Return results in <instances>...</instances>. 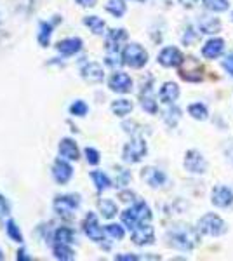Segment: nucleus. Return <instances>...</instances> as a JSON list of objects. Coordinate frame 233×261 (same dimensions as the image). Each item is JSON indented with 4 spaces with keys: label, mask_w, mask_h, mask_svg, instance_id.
Returning a JSON list of instances; mask_svg holds the SVG:
<instances>
[{
    "label": "nucleus",
    "mask_w": 233,
    "mask_h": 261,
    "mask_svg": "<svg viewBox=\"0 0 233 261\" xmlns=\"http://www.w3.org/2000/svg\"><path fill=\"white\" fill-rule=\"evenodd\" d=\"M86 159H87V162L91 164V166H96V164H99V151L91 148V146H87V148H86Z\"/></svg>",
    "instance_id": "4c0bfd02"
},
{
    "label": "nucleus",
    "mask_w": 233,
    "mask_h": 261,
    "mask_svg": "<svg viewBox=\"0 0 233 261\" xmlns=\"http://www.w3.org/2000/svg\"><path fill=\"white\" fill-rule=\"evenodd\" d=\"M230 19L233 21V11H231V16H230Z\"/></svg>",
    "instance_id": "3c124183"
},
{
    "label": "nucleus",
    "mask_w": 233,
    "mask_h": 261,
    "mask_svg": "<svg viewBox=\"0 0 233 261\" xmlns=\"http://www.w3.org/2000/svg\"><path fill=\"white\" fill-rule=\"evenodd\" d=\"M213 204L216 207H230L233 204V190L228 187H216L213 190Z\"/></svg>",
    "instance_id": "2eb2a0df"
},
{
    "label": "nucleus",
    "mask_w": 233,
    "mask_h": 261,
    "mask_svg": "<svg viewBox=\"0 0 233 261\" xmlns=\"http://www.w3.org/2000/svg\"><path fill=\"white\" fill-rule=\"evenodd\" d=\"M141 107L143 110L155 115L159 112V107H157V101L153 99V92H151V86H143L141 91Z\"/></svg>",
    "instance_id": "4be33fe9"
},
{
    "label": "nucleus",
    "mask_w": 233,
    "mask_h": 261,
    "mask_svg": "<svg viewBox=\"0 0 233 261\" xmlns=\"http://www.w3.org/2000/svg\"><path fill=\"white\" fill-rule=\"evenodd\" d=\"M179 4L183 7H186V9H192L195 4H197V0H179Z\"/></svg>",
    "instance_id": "de8ad7c7"
},
{
    "label": "nucleus",
    "mask_w": 233,
    "mask_h": 261,
    "mask_svg": "<svg viewBox=\"0 0 233 261\" xmlns=\"http://www.w3.org/2000/svg\"><path fill=\"white\" fill-rule=\"evenodd\" d=\"M107 233L110 235V237H113V239H117V241H122L124 239V228H122L120 225H108L107 226Z\"/></svg>",
    "instance_id": "e433bc0d"
},
{
    "label": "nucleus",
    "mask_w": 233,
    "mask_h": 261,
    "mask_svg": "<svg viewBox=\"0 0 233 261\" xmlns=\"http://www.w3.org/2000/svg\"><path fill=\"white\" fill-rule=\"evenodd\" d=\"M141 178L150 185L151 188H159L165 183V174L157 167H145L141 172Z\"/></svg>",
    "instance_id": "6ab92c4d"
},
{
    "label": "nucleus",
    "mask_w": 233,
    "mask_h": 261,
    "mask_svg": "<svg viewBox=\"0 0 233 261\" xmlns=\"http://www.w3.org/2000/svg\"><path fill=\"white\" fill-rule=\"evenodd\" d=\"M185 167L192 174H204L207 171V162L198 150H188L185 155Z\"/></svg>",
    "instance_id": "6e6552de"
},
{
    "label": "nucleus",
    "mask_w": 233,
    "mask_h": 261,
    "mask_svg": "<svg viewBox=\"0 0 233 261\" xmlns=\"http://www.w3.org/2000/svg\"><path fill=\"white\" fill-rule=\"evenodd\" d=\"M84 24L91 28V32L96 33V35H103L105 28H107L105 21L101 18H97V16H86V18H84Z\"/></svg>",
    "instance_id": "a878e982"
},
{
    "label": "nucleus",
    "mask_w": 233,
    "mask_h": 261,
    "mask_svg": "<svg viewBox=\"0 0 233 261\" xmlns=\"http://www.w3.org/2000/svg\"><path fill=\"white\" fill-rule=\"evenodd\" d=\"M87 112H89V107L80 99L75 101V103H71V107H70V113L75 117H84V115H87Z\"/></svg>",
    "instance_id": "f704fd0d"
},
{
    "label": "nucleus",
    "mask_w": 233,
    "mask_h": 261,
    "mask_svg": "<svg viewBox=\"0 0 233 261\" xmlns=\"http://www.w3.org/2000/svg\"><path fill=\"white\" fill-rule=\"evenodd\" d=\"M54 241L56 242H65V244H73L75 242V233L71 228H66V226H61L54 231Z\"/></svg>",
    "instance_id": "c756f323"
},
{
    "label": "nucleus",
    "mask_w": 233,
    "mask_h": 261,
    "mask_svg": "<svg viewBox=\"0 0 233 261\" xmlns=\"http://www.w3.org/2000/svg\"><path fill=\"white\" fill-rule=\"evenodd\" d=\"M231 157H233V155H231Z\"/></svg>",
    "instance_id": "864d4df0"
},
{
    "label": "nucleus",
    "mask_w": 233,
    "mask_h": 261,
    "mask_svg": "<svg viewBox=\"0 0 233 261\" xmlns=\"http://www.w3.org/2000/svg\"><path fill=\"white\" fill-rule=\"evenodd\" d=\"M224 53V40L223 39H211L202 47V56L207 60H216Z\"/></svg>",
    "instance_id": "a211bd4d"
},
{
    "label": "nucleus",
    "mask_w": 233,
    "mask_h": 261,
    "mask_svg": "<svg viewBox=\"0 0 233 261\" xmlns=\"http://www.w3.org/2000/svg\"><path fill=\"white\" fill-rule=\"evenodd\" d=\"M179 77L186 82H200L204 81V66L195 58H185L179 66Z\"/></svg>",
    "instance_id": "423d86ee"
},
{
    "label": "nucleus",
    "mask_w": 233,
    "mask_h": 261,
    "mask_svg": "<svg viewBox=\"0 0 233 261\" xmlns=\"http://www.w3.org/2000/svg\"><path fill=\"white\" fill-rule=\"evenodd\" d=\"M151 220V211L145 202H136L133 207L125 209L122 213V223L127 226L129 230H134L139 223H146Z\"/></svg>",
    "instance_id": "f03ea898"
},
{
    "label": "nucleus",
    "mask_w": 233,
    "mask_h": 261,
    "mask_svg": "<svg viewBox=\"0 0 233 261\" xmlns=\"http://www.w3.org/2000/svg\"><path fill=\"white\" fill-rule=\"evenodd\" d=\"M146 151H148V146L145 140L139 136H134V140H131L124 146V150H122V159H124V162L127 164H138L143 161Z\"/></svg>",
    "instance_id": "39448f33"
},
{
    "label": "nucleus",
    "mask_w": 233,
    "mask_h": 261,
    "mask_svg": "<svg viewBox=\"0 0 233 261\" xmlns=\"http://www.w3.org/2000/svg\"><path fill=\"white\" fill-rule=\"evenodd\" d=\"M80 73H82L84 81L91 82V84H99L103 82L105 79V71H103V66L96 61H87L82 65L80 68Z\"/></svg>",
    "instance_id": "9b49d317"
},
{
    "label": "nucleus",
    "mask_w": 233,
    "mask_h": 261,
    "mask_svg": "<svg viewBox=\"0 0 233 261\" xmlns=\"http://www.w3.org/2000/svg\"><path fill=\"white\" fill-rule=\"evenodd\" d=\"M2 214H9V204L0 195V216H2Z\"/></svg>",
    "instance_id": "c03bdc74"
},
{
    "label": "nucleus",
    "mask_w": 233,
    "mask_h": 261,
    "mask_svg": "<svg viewBox=\"0 0 233 261\" xmlns=\"http://www.w3.org/2000/svg\"><path fill=\"white\" fill-rule=\"evenodd\" d=\"M138 2H143V0H138Z\"/></svg>",
    "instance_id": "603ef678"
},
{
    "label": "nucleus",
    "mask_w": 233,
    "mask_h": 261,
    "mask_svg": "<svg viewBox=\"0 0 233 261\" xmlns=\"http://www.w3.org/2000/svg\"><path fill=\"white\" fill-rule=\"evenodd\" d=\"M16 258H18V259H30L24 251H18V256H16Z\"/></svg>",
    "instance_id": "09e8293b"
},
{
    "label": "nucleus",
    "mask_w": 233,
    "mask_h": 261,
    "mask_svg": "<svg viewBox=\"0 0 233 261\" xmlns=\"http://www.w3.org/2000/svg\"><path fill=\"white\" fill-rule=\"evenodd\" d=\"M6 230H7V235H9V237L12 239V241H16V242H23V235H21V231H19V226L16 225V223L12 221V220L7 221Z\"/></svg>",
    "instance_id": "72a5a7b5"
},
{
    "label": "nucleus",
    "mask_w": 233,
    "mask_h": 261,
    "mask_svg": "<svg viewBox=\"0 0 233 261\" xmlns=\"http://www.w3.org/2000/svg\"><path fill=\"white\" fill-rule=\"evenodd\" d=\"M134 193L133 192H120V200H124V202H131V200H134Z\"/></svg>",
    "instance_id": "a18cd8bd"
},
{
    "label": "nucleus",
    "mask_w": 233,
    "mask_h": 261,
    "mask_svg": "<svg viewBox=\"0 0 233 261\" xmlns=\"http://www.w3.org/2000/svg\"><path fill=\"white\" fill-rule=\"evenodd\" d=\"M133 108H134V105L131 103L129 99H115L112 103V112L115 113L117 117H125V115H129L131 112H133Z\"/></svg>",
    "instance_id": "393cba45"
},
{
    "label": "nucleus",
    "mask_w": 233,
    "mask_h": 261,
    "mask_svg": "<svg viewBox=\"0 0 233 261\" xmlns=\"http://www.w3.org/2000/svg\"><path fill=\"white\" fill-rule=\"evenodd\" d=\"M131 179V172L125 169H118V178H117V185L118 187H125Z\"/></svg>",
    "instance_id": "ea45409f"
},
{
    "label": "nucleus",
    "mask_w": 233,
    "mask_h": 261,
    "mask_svg": "<svg viewBox=\"0 0 233 261\" xmlns=\"http://www.w3.org/2000/svg\"><path fill=\"white\" fill-rule=\"evenodd\" d=\"M50 33H53V24L45 23V21H42V23L39 24V44L42 45V47L49 45Z\"/></svg>",
    "instance_id": "7c9ffc66"
},
{
    "label": "nucleus",
    "mask_w": 233,
    "mask_h": 261,
    "mask_svg": "<svg viewBox=\"0 0 233 261\" xmlns=\"http://www.w3.org/2000/svg\"><path fill=\"white\" fill-rule=\"evenodd\" d=\"M133 242L136 246H146V244H153L155 242V230L151 225L146 223H139L136 228L133 230Z\"/></svg>",
    "instance_id": "9d476101"
},
{
    "label": "nucleus",
    "mask_w": 233,
    "mask_h": 261,
    "mask_svg": "<svg viewBox=\"0 0 233 261\" xmlns=\"http://www.w3.org/2000/svg\"><path fill=\"white\" fill-rule=\"evenodd\" d=\"M107 11L112 16H115V18H122V16L125 14V11H127L125 0H108Z\"/></svg>",
    "instance_id": "cd10ccee"
},
{
    "label": "nucleus",
    "mask_w": 233,
    "mask_h": 261,
    "mask_svg": "<svg viewBox=\"0 0 233 261\" xmlns=\"http://www.w3.org/2000/svg\"><path fill=\"white\" fill-rule=\"evenodd\" d=\"M99 211H101V214H103V218L112 220V218L118 213V209H117V204L113 200L103 199V200H99Z\"/></svg>",
    "instance_id": "c85d7f7f"
},
{
    "label": "nucleus",
    "mask_w": 233,
    "mask_h": 261,
    "mask_svg": "<svg viewBox=\"0 0 233 261\" xmlns=\"http://www.w3.org/2000/svg\"><path fill=\"white\" fill-rule=\"evenodd\" d=\"M115 259L117 261H136V259H139V256H136V254H117Z\"/></svg>",
    "instance_id": "37998d69"
},
{
    "label": "nucleus",
    "mask_w": 233,
    "mask_h": 261,
    "mask_svg": "<svg viewBox=\"0 0 233 261\" xmlns=\"http://www.w3.org/2000/svg\"><path fill=\"white\" fill-rule=\"evenodd\" d=\"M71 176H73V167H71L68 162L58 159L53 166V178L56 179L59 185H65L71 179Z\"/></svg>",
    "instance_id": "4468645a"
},
{
    "label": "nucleus",
    "mask_w": 233,
    "mask_h": 261,
    "mask_svg": "<svg viewBox=\"0 0 233 261\" xmlns=\"http://www.w3.org/2000/svg\"><path fill=\"white\" fill-rule=\"evenodd\" d=\"M219 28H221V23L216 18L204 16V18H200V21H198V30H200V33H205V35H213V33L219 32Z\"/></svg>",
    "instance_id": "b1692460"
},
{
    "label": "nucleus",
    "mask_w": 233,
    "mask_h": 261,
    "mask_svg": "<svg viewBox=\"0 0 233 261\" xmlns=\"http://www.w3.org/2000/svg\"><path fill=\"white\" fill-rule=\"evenodd\" d=\"M91 179L94 181L97 192H103V190H107V188L112 187V181H110V178L105 174L103 171H92L91 172Z\"/></svg>",
    "instance_id": "bb28decb"
},
{
    "label": "nucleus",
    "mask_w": 233,
    "mask_h": 261,
    "mask_svg": "<svg viewBox=\"0 0 233 261\" xmlns=\"http://www.w3.org/2000/svg\"><path fill=\"white\" fill-rule=\"evenodd\" d=\"M58 53H61L63 56H73L82 49V40L79 37H70V39H63L56 44Z\"/></svg>",
    "instance_id": "f3484780"
},
{
    "label": "nucleus",
    "mask_w": 233,
    "mask_h": 261,
    "mask_svg": "<svg viewBox=\"0 0 233 261\" xmlns=\"http://www.w3.org/2000/svg\"><path fill=\"white\" fill-rule=\"evenodd\" d=\"M157 60H159L160 65L165 66V68H174V66H179L181 63H183L185 56H183V53L176 47H164L159 53Z\"/></svg>",
    "instance_id": "1a4fd4ad"
},
{
    "label": "nucleus",
    "mask_w": 233,
    "mask_h": 261,
    "mask_svg": "<svg viewBox=\"0 0 233 261\" xmlns=\"http://www.w3.org/2000/svg\"><path fill=\"white\" fill-rule=\"evenodd\" d=\"M188 113L193 117V119H197V120H205L207 119V108H205V105L204 103H193V105H190L188 107Z\"/></svg>",
    "instance_id": "2f4dec72"
},
{
    "label": "nucleus",
    "mask_w": 233,
    "mask_h": 261,
    "mask_svg": "<svg viewBox=\"0 0 233 261\" xmlns=\"http://www.w3.org/2000/svg\"><path fill=\"white\" fill-rule=\"evenodd\" d=\"M204 2V7L213 12H223L230 7V4L226 0H202Z\"/></svg>",
    "instance_id": "473e14b6"
},
{
    "label": "nucleus",
    "mask_w": 233,
    "mask_h": 261,
    "mask_svg": "<svg viewBox=\"0 0 233 261\" xmlns=\"http://www.w3.org/2000/svg\"><path fill=\"white\" fill-rule=\"evenodd\" d=\"M127 40V32L124 28H113L107 33V50L108 53H118L120 44Z\"/></svg>",
    "instance_id": "dca6fc26"
},
{
    "label": "nucleus",
    "mask_w": 233,
    "mask_h": 261,
    "mask_svg": "<svg viewBox=\"0 0 233 261\" xmlns=\"http://www.w3.org/2000/svg\"><path fill=\"white\" fill-rule=\"evenodd\" d=\"M197 230L202 235H211V237H219V235L226 233V223H224L218 214L207 213L198 220Z\"/></svg>",
    "instance_id": "7ed1b4c3"
},
{
    "label": "nucleus",
    "mask_w": 233,
    "mask_h": 261,
    "mask_svg": "<svg viewBox=\"0 0 233 261\" xmlns=\"http://www.w3.org/2000/svg\"><path fill=\"white\" fill-rule=\"evenodd\" d=\"M223 66H224V70L228 71V73L233 77V54H228L226 58L223 60Z\"/></svg>",
    "instance_id": "79ce46f5"
},
{
    "label": "nucleus",
    "mask_w": 233,
    "mask_h": 261,
    "mask_svg": "<svg viewBox=\"0 0 233 261\" xmlns=\"http://www.w3.org/2000/svg\"><path fill=\"white\" fill-rule=\"evenodd\" d=\"M0 259H4V254H2V251H0Z\"/></svg>",
    "instance_id": "8fccbe9b"
},
{
    "label": "nucleus",
    "mask_w": 233,
    "mask_h": 261,
    "mask_svg": "<svg viewBox=\"0 0 233 261\" xmlns=\"http://www.w3.org/2000/svg\"><path fill=\"white\" fill-rule=\"evenodd\" d=\"M53 254H54V258L61 259V261H70V259L75 258V252L70 247V244H65V242H56V244H54Z\"/></svg>",
    "instance_id": "5701e85b"
},
{
    "label": "nucleus",
    "mask_w": 233,
    "mask_h": 261,
    "mask_svg": "<svg viewBox=\"0 0 233 261\" xmlns=\"http://www.w3.org/2000/svg\"><path fill=\"white\" fill-rule=\"evenodd\" d=\"M80 205V197L79 195H59L54 199V211H56V214H59V216L63 218H70L71 214L75 213V209H77Z\"/></svg>",
    "instance_id": "0eeeda50"
},
{
    "label": "nucleus",
    "mask_w": 233,
    "mask_h": 261,
    "mask_svg": "<svg viewBox=\"0 0 233 261\" xmlns=\"http://www.w3.org/2000/svg\"><path fill=\"white\" fill-rule=\"evenodd\" d=\"M77 4H80L82 7H94L96 6V0H75Z\"/></svg>",
    "instance_id": "49530a36"
},
{
    "label": "nucleus",
    "mask_w": 233,
    "mask_h": 261,
    "mask_svg": "<svg viewBox=\"0 0 233 261\" xmlns=\"http://www.w3.org/2000/svg\"><path fill=\"white\" fill-rule=\"evenodd\" d=\"M84 231H86V235L91 241H94V242L103 241L105 231L99 226V223H97V218L94 213H89L86 216V220H84Z\"/></svg>",
    "instance_id": "ddd939ff"
},
{
    "label": "nucleus",
    "mask_w": 233,
    "mask_h": 261,
    "mask_svg": "<svg viewBox=\"0 0 233 261\" xmlns=\"http://www.w3.org/2000/svg\"><path fill=\"white\" fill-rule=\"evenodd\" d=\"M197 39H198V37H197V33L193 32V28H192V27L186 28V33H185V37H183V42H185V44H186V45H188V44H193V42H197Z\"/></svg>",
    "instance_id": "a19ab883"
},
{
    "label": "nucleus",
    "mask_w": 233,
    "mask_h": 261,
    "mask_svg": "<svg viewBox=\"0 0 233 261\" xmlns=\"http://www.w3.org/2000/svg\"><path fill=\"white\" fill-rule=\"evenodd\" d=\"M160 101L165 105H171L174 103V101L179 98V87H177V84L174 82H165L162 87H160Z\"/></svg>",
    "instance_id": "412c9836"
},
{
    "label": "nucleus",
    "mask_w": 233,
    "mask_h": 261,
    "mask_svg": "<svg viewBox=\"0 0 233 261\" xmlns=\"http://www.w3.org/2000/svg\"><path fill=\"white\" fill-rule=\"evenodd\" d=\"M122 61H124V65L131 66V68H143L148 63V53L143 45L129 44L125 45L124 53H122Z\"/></svg>",
    "instance_id": "20e7f679"
},
{
    "label": "nucleus",
    "mask_w": 233,
    "mask_h": 261,
    "mask_svg": "<svg viewBox=\"0 0 233 261\" xmlns=\"http://www.w3.org/2000/svg\"><path fill=\"white\" fill-rule=\"evenodd\" d=\"M59 155L66 161H79L80 153H79V146L77 143L70 138H65V140L59 141Z\"/></svg>",
    "instance_id": "aec40b11"
},
{
    "label": "nucleus",
    "mask_w": 233,
    "mask_h": 261,
    "mask_svg": "<svg viewBox=\"0 0 233 261\" xmlns=\"http://www.w3.org/2000/svg\"><path fill=\"white\" fill-rule=\"evenodd\" d=\"M122 56L118 53H108V56H107V65L108 66H112V68H115V66L118 65H122Z\"/></svg>",
    "instance_id": "58836bf2"
},
{
    "label": "nucleus",
    "mask_w": 233,
    "mask_h": 261,
    "mask_svg": "<svg viewBox=\"0 0 233 261\" xmlns=\"http://www.w3.org/2000/svg\"><path fill=\"white\" fill-rule=\"evenodd\" d=\"M108 86L113 92L127 94V92H131V89H133V81H131V77L127 73H124V71H117V73H113L112 77H110Z\"/></svg>",
    "instance_id": "f8f14e48"
},
{
    "label": "nucleus",
    "mask_w": 233,
    "mask_h": 261,
    "mask_svg": "<svg viewBox=\"0 0 233 261\" xmlns=\"http://www.w3.org/2000/svg\"><path fill=\"white\" fill-rule=\"evenodd\" d=\"M179 117H181L179 108H171V110H167L164 113V120L167 122L169 125H176L177 120H179Z\"/></svg>",
    "instance_id": "c9c22d12"
},
{
    "label": "nucleus",
    "mask_w": 233,
    "mask_h": 261,
    "mask_svg": "<svg viewBox=\"0 0 233 261\" xmlns=\"http://www.w3.org/2000/svg\"><path fill=\"white\" fill-rule=\"evenodd\" d=\"M169 244L179 251H192L200 242V231L188 225H177L167 233Z\"/></svg>",
    "instance_id": "f257e3e1"
}]
</instances>
